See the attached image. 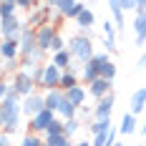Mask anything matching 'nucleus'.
<instances>
[{"mask_svg": "<svg viewBox=\"0 0 146 146\" xmlns=\"http://www.w3.org/2000/svg\"><path fill=\"white\" fill-rule=\"evenodd\" d=\"M76 146H91V144H88V141H81V144H76Z\"/></svg>", "mask_w": 146, "mask_h": 146, "instance_id": "nucleus-35", "label": "nucleus"}, {"mask_svg": "<svg viewBox=\"0 0 146 146\" xmlns=\"http://www.w3.org/2000/svg\"><path fill=\"white\" fill-rule=\"evenodd\" d=\"M71 50H58L56 56H53V66H58V68H66V71H71Z\"/></svg>", "mask_w": 146, "mask_h": 146, "instance_id": "nucleus-14", "label": "nucleus"}, {"mask_svg": "<svg viewBox=\"0 0 146 146\" xmlns=\"http://www.w3.org/2000/svg\"><path fill=\"white\" fill-rule=\"evenodd\" d=\"M43 98H45V108L56 113V111L60 108V103L66 101V93H63L60 88H53V91H48V93H45Z\"/></svg>", "mask_w": 146, "mask_h": 146, "instance_id": "nucleus-8", "label": "nucleus"}, {"mask_svg": "<svg viewBox=\"0 0 146 146\" xmlns=\"http://www.w3.org/2000/svg\"><path fill=\"white\" fill-rule=\"evenodd\" d=\"M40 146H48V144H40Z\"/></svg>", "mask_w": 146, "mask_h": 146, "instance_id": "nucleus-39", "label": "nucleus"}, {"mask_svg": "<svg viewBox=\"0 0 146 146\" xmlns=\"http://www.w3.org/2000/svg\"><path fill=\"white\" fill-rule=\"evenodd\" d=\"M71 56L78 60H83V63H88V60L93 58V48H91V40L88 38H83V35H76L71 40Z\"/></svg>", "mask_w": 146, "mask_h": 146, "instance_id": "nucleus-1", "label": "nucleus"}, {"mask_svg": "<svg viewBox=\"0 0 146 146\" xmlns=\"http://www.w3.org/2000/svg\"><path fill=\"white\" fill-rule=\"evenodd\" d=\"M58 113L68 121V118L76 116V106H73V103H68V101H63V103H60V108H58Z\"/></svg>", "mask_w": 146, "mask_h": 146, "instance_id": "nucleus-21", "label": "nucleus"}, {"mask_svg": "<svg viewBox=\"0 0 146 146\" xmlns=\"http://www.w3.org/2000/svg\"><path fill=\"white\" fill-rule=\"evenodd\" d=\"M63 93H66V101H68V103H73L76 108H78L81 103L86 101V91H83L81 86H73V88H68V91H63Z\"/></svg>", "mask_w": 146, "mask_h": 146, "instance_id": "nucleus-13", "label": "nucleus"}, {"mask_svg": "<svg viewBox=\"0 0 146 146\" xmlns=\"http://www.w3.org/2000/svg\"><path fill=\"white\" fill-rule=\"evenodd\" d=\"M0 53H3L8 60H13V58H15V53H18V45H15L13 38H5V40L0 43Z\"/></svg>", "mask_w": 146, "mask_h": 146, "instance_id": "nucleus-15", "label": "nucleus"}, {"mask_svg": "<svg viewBox=\"0 0 146 146\" xmlns=\"http://www.w3.org/2000/svg\"><path fill=\"white\" fill-rule=\"evenodd\" d=\"M144 139H146V136H144Z\"/></svg>", "mask_w": 146, "mask_h": 146, "instance_id": "nucleus-40", "label": "nucleus"}, {"mask_svg": "<svg viewBox=\"0 0 146 146\" xmlns=\"http://www.w3.org/2000/svg\"><path fill=\"white\" fill-rule=\"evenodd\" d=\"M33 78H30L28 73H18V78H15V86H13V91L18 93V96H30L33 93Z\"/></svg>", "mask_w": 146, "mask_h": 146, "instance_id": "nucleus-4", "label": "nucleus"}, {"mask_svg": "<svg viewBox=\"0 0 146 146\" xmlns=\"http://www.w3.org/2000/svg\"><path fill=\"white\" fill-rule=\"evenodd\" d=\"M5 96H8V86H5V83H0V98H5Z\"/></svg>", "mask_w": 146, "mask_h": 146, "instance_id": "nucleus-31", "label": "nucleus"}, {"mask_svg": "<svg viewBox=\"0 0 146 146\" xmlns=\"http://www.w3.org/2000/svg\"><path fill=\"white\" fill-rule=\"evenodd\" d=\"M20 50H23L25 56H33V53L38 50V43H35V33H33V30H25V33H23V38H20Z\"/></svg>", "mask_w": 146, "mask_h": 146, "instance_id": "nucleus-11", "label": "nucleus"}, {"mask_svg": "<svg viewBox=\"0 0 146 146\" xmlns=\"http://www.w3.org/2000/svg\"><path fill=\"white\" fill-rule=\"evenodd\" d=\"M78 25H81V28H88V25H93V13L83 8V10H81V15H78Z\"/></svg>", "mask_w": 146, "mask_h": 146, "instance_id": "nucleus-22", "label": "nucleus"}, {"mask_svg": "<svg viewBox=\"0 0 146 146\" xmlns=\"http://www.w3.org/2000/svg\"><path fill=\"white\" fill-rule=\"evenodd\" d=\"M93 133H108L111 131V118H96V123L91 126Z\"/></svg>", "mask_w": 146, "mask_h": 146, "instance_id": "nucleus-20", "label": "nucleus"}, {"mask_svg": "<svg viewBox=\"0 0 146 146\" xmlns=\"http://www.w3.org/2000/svg\"><path fill=\"white\" fill-rule=\"evenodd\" d=\"M141 3H144V0H136V5H141Z\"/></svg>", "mask_w": 146, "mask_h": 146, "instance_id": "nucleus-36", "label": "nucleus"}, {"mask_svg": "<svg viewBox=\"0 0 146 146\" xmlns=\"http://www.w3.org/2000/svg\"><path fill=\"white\" fill-rule=\"evenodd\" d=\"M118 5H121V10H131L136 8V0H118Z\"/></svg>", "mask_w": 146, "mask_h": 146, "instance_id": "nucleus-28", "label": "nucleus"}, {"mask_svg": "<svg viewBox=\"0 0 146 146\" xmlns=\"http://www.w3.org/2000/svg\"><path fill=\"white\" fill-rule=\"evenodd\" d=\"M8 3H15V0H8Z\"/></svg>", "mask_w": 146, "mask_h": 146, "instance_id": "nucleus-38", "label": "nucleus"}, {"mask_svg": "<svg viewBox=\"0 0 146 146\" xmlns=\"http://www.w3.org/2000/svg\"><path fill=\"white\" fill-rule=\"evenodd\" d=\"M101 78H106V81H113L116 78V66L113 63H106L101 68Z\"/></svg>", "mask_w": 146, "mask_h": 146, "instance_id": "nucleus-24", "label": "nucleus"}, {"mask_svg": "<svg viewBox=\"0 0 146 146\" xmlns=\"http://www.w3.org/2000/svg\"><path fill=\"white\" fill-rule=\"evenodd\" d=\"M0 146H10V139L8 136H0Z\"/></svg>", "mask_w": 146, "mask_h": 146, "instance_id": "nucleus-32", "label": "nucleus"}, {"mask_svg": "<svg viewBox=\"0 0 146 146\" xmlns=\"http://www.w3.org/2000/svg\"><path fill=\"white\" fill-rule=\"evenodd\" d=\"M53 38H56V30L50 28V25H43V28L35 30V43H38V48H40V50H48Z\"/></svg>", "mask_w": 146, "mask_h": 146, "instance_id": "nucleus-6", "label": "nucleus"}, {"mask_svg": "<svg viewBox=\"0 0 146 146\" xmlns=\"http://www.w3.org/2000/svg\"><path fill=\"white\" fill-rule=\"evenodd\" d=\"M58 146H73V144H71V141H68V136H66V139H63V141H60Z\"/></svg>", "mask_w": 146, "mask_h": 146, "instance_id": "nucleus-33", "label": "nucleus"}, {"mask_svg": "<svg viewBox=\"0 0 146 146\" xmlns=\"http://www.w3.org/2000/svg\"><path fill=\"white\" fill-rule=\"evenodd\" d=\"M60 68L58 66H43V73H40V86H45L48 91H53V88H60Z\"/></svg>", "mask_w": 146, "mask_h": 146, "instance_id": "nucleus-2", "label": "nucleus"}, {"mask_svg": "<svg viewBox=\"0 0 146 146\" xmlns=\"http://www.w3.org/2000/svg\"><path fill=\"white\" fill-rule=\"evenodd\" d=\"M96 78H101V73H98V68L88 60L86 66H83V81H86V83H93Z\"/></svg>", "mask_w": 146, "mask_h": 146, "instance_id": "nucleus-18", "label": "nucleus"}, {"mask_svg": "<svg viewBox=\"0 0 146 146\" xmlns=\"http://www.w3.org/2000/svg\"><path fill=\"white\" fill-rule=\"evenodd\" d=\"M113 146H123V144H113Z\"/></svg>", "mask_w": 146, "mask_h": 146, "instance_id": "nucleus-37", "label": "nucleus"}, {"mask_svg": "<svg viewBox=\"0 0 146 146\" xmlns=\"http://www.w3.org/2000/svg\"><path fill=\"white\" fill-rule=\"evenodd\" d=\"M56 121V113L53 111H48V108H43L40 113H35L33 116V123H30V129L33 131H48V126Z\"/></svg>", "mask_w": 146, "mask_h": 146, "instance_id": "nucleus-3", "label": "nucleus"}, {"mask_svg": "<svg viewBox=\"0 0 146 146\" xmlns=\"http://www.w3.org/2000/svg\"><path fill=\"white\" fill-rule=\"evenodd\" d=\"M113 93H106L101 101H98V106H96V118H111V108H113Z\"/></svg>", "mask_w": 146, "mask_h": 146, "instance_id": "nucleus-9", "label": "nucleus"}, {"mask_svg": "<svg viewBox=\"0 0 146 146\" xmlns=\"http://www.w3.org/2000/svg\"><path fill=\"white\" fill-rule=\"evenodd\" d=\"M18 25H20V23H18V20H15V18H5V20H3V33H5V38H13V35H18Z\"/></svg>", "mask_w": 146, "mask_h": 146, "instance_id": "nucleus-16", "label": "nucleus"}, {"mask_svg": "<svg viewBox=\"0 0 146 146\" xmlns=\"http://www.w3.org/2000/svg\"><path fill=\"white\" fill-rule=\"evenodd\" d=\"M63 126H66V136H71V133H76V131H78V121H76V118H68V121H66Z\"/></svg>", "mask_w": 146, "mask_h": 146, "instance_id": "nucleus-26", "label": "nucleus"}, {"mask_svg": "<svg viewBox=\"0 0 146 146\" xmlns=\"http://www.w3.org/2000/svg\"><path fill=\"white\" fill-rule=\"evenodd\" d=\"M103 33H106V38H116V30H113V23H103Z\"/></svg>", "mask_w": 146, "mask_h": 146, "instance_id": "nucleus-27", "label": "nucleus"}, {"mask_svg": "<svg viewBox=\"0 0 146 146\" xmlns=\"http://www.w3.org/2000/svg\"><path fill=\"white\" fill-rule=\"evenodd\" d=\"M48 50H53V53H58V50H66V45H63V38L60 35H56L53 40H50V48Z\"/></svg>", "mask_w": 146, "mask_h": 146, "instance_id": "nucleus-25", "label": "nucleus"}, {"mask_svg": "<svg viewBox=\"0 0 146 146\" xmlns=\"http://www.w3.org/2000/svg\"><path fill=\"white\" fill-rule=\"evenodd\" d=\"M133 28H136V43L144 45V43H146V10L136 8V20H133Z\"/></svg>", "mask_w": 146, "mask_h": 146, "instance_id": "nucleus-7", "label": "nucleus"}, {"mask_svg": "<svg viewBox=\"0 0 146 146\" xmlns=\"http://www.w3.org/2000/svg\"><path fill=\"white\" fill-rule=\"evenodd\" d=\"M139 66H146V53L141 56V60H139Z\"/></svg>", "mask_w": 146, "mask_h": 146, "instance_id": "nucleus-34", "label": "nucleus"}, {"mask_svg": "<svg viewBox=\"0 0 146 146\" xmlns=\"http://www.w3.org/2000/svg\"><path fill=\"white\" fill-rule=\"evenodd\" d=\"M88 86H91L88 91H91L98 101H101L106 93H111V81H106V78H96V81H93V83H88Z\"/></svg>", "mask_w": 146, "mask_h": 146, "instance_id": "nucleus-10", "label": "nucleus"}, {"mask_svg": "<svg viewBox=\"0 0 146 146\" xmlns=\"http://www.w3.org/2000/svg\"><path fill=\"white\" fill-rule=\"evenodd\" d=\"M78 86V81H76V73L73 71H63V76H60V91H68V88Z\"/></svg>", "mask_w": 146, "mask_h": 146, "instance_id": "nucleus-19", "label": "nucleus"}, {"mask_svg": "<svg viewBox=\"0 0 146 146\" xmlns=\"http://www.w3.org/2000/svg\"><path fill=\"white\" fill-rule=\"evenodd\" d=\"M133 129H136V116L129 111V113H123V118H121V133H133Z\"/></svg>", "mask_w": 146, "mask_h": 146, "instance_id": "nucleus-17", "label": "nucleus"}, {"mask_svg": "<svg viewBox=\"0 0 146 146\" xmlns=\"http://www.w3.org/2000/svg\"><path fill=\"white\" fill-rule=\"evenodd\" d=\"M43 108H45V98H43V96H35V93L25 96V106H23V111H25L28 116H35V113H40Z\"/></svg>", "mask_w": 146, "mask_h": 146, "instance_id": "nucleus-5", "label": "nucleus"}, {"mask_svg": "<svg viewBox=\"0 0 146 146\" xmlns=\"http://www.w3.org/2000/svg\"><path fill=\"white\" fill-rule=\"evenodd\" d=\"M141 111H146V88H139L131 96V113L136 116V113H141Z\"/></svg>", "mask_w": 146, "mask_h": 146, "instance_id": "nucleus-12", "label": "nucleus"}, {"mask_svg": "<svg viewBox=\"0 0 146 146\" xmlns=\"http://www.w3.org/2000/svg\"><path fill=\"white\" fill-rule=\"evenodd\" d=\"M13 10H15V3H8V0L0 3V15H3V20H5V18H13Z\"/></svg>", "mask_w": 146, "mask_h": 146, "instance_id": "nucleus-23", "label": "nucleus"}, {"mask_svg": "<svg viewBox=\"0 0 146 146\" xmlns=\"http://www.w3.org/2000/svg\"><path fill=\"white\" fill-rule=\"evenodd\" d=\"M116 48V38H106V50H113Z\"/></svg>", "mask_w": 146, "mask_h": 146, "instance_id": "nucleus-30", "label": "nucleus"}, {"mask_svg": "<svg viewBox=\"0 0 146 146\" xmlns=\"http://www.w3.org/2000/svg\"><path fill=\"white\" fill-rule=\"evenodd\" d=\"M15 5H20V8H33V0H15Z\"/></svg>", "mask_w": 146, "mask_h": 146, "instance_id": "nucleus-29", "label": "nucleus"}]
</instances>
